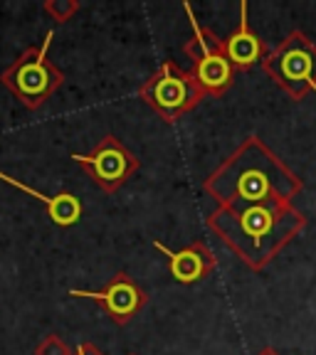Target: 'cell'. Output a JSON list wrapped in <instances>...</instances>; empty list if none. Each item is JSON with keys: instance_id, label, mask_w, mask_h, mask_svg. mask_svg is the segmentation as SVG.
Returning a JSON list of instances; mask_svg holds the SVG:
<instances>
[{"instance_id": "1", "label": "cell", "mask_w": 316, "mask_h": 355, "mask_svg": "<svg viewBox=\"0 0 316 355\" xmlns=\"http://www.w3.org/2000/svg\"><path fill=\"white\" fill-rule=\"evenodd\" d=\"M203 190L217 207L257 205L267 200L292 202L304 190V180L252 133L203 180Z\"/></svg>"}, {"instance_id": "2", "label": "cell", "mask_w": 316, "mask_h": 355, "mask_svg": "<svg viewBox=\"0 0 316 355\" xmlns=\"http://www.w3.org/2000/svg\"><path fill=\"white\" fill-rule=\"evenodd\" d=\"M206 225L242 264L262 272L306 227V217L287 200H267L257 205L215 207Z\"/></svg>"}, {"instance_id": "3", "label": "cell", "mask_w": 316, "mask_h": 355, "mask_svg": "<svg viewBox=\"0 0 316 355\" xmlns=\"http://www.w3.org/2000/svg\"><path fill=\"white\" fill-rule=\"evenodd\" d=\"M52 40H55V30L44 35L40 47H28L0 74V84L30 111L40 109L65 82L62 69L47 57Z\"/></svg>"}, {"instance_id": "4", "label": "cell", "mask_w": 316, "mask_h": 355, "mask_svg": "<svg viewBox=\"0 0 316 355\" xmlns=\"http://www.w3.org/2000/svg\"><path fill=\"white\" fill-rule=\"evenodd\" d=\"M183 10L190 22V40L183 44V52L190 60V74L206 92V96L225 94L233 87L235 72H238L225 52V42L208 25L200 22L190 3H183Z\"/></svg>"}, {"instance_id": "5", "label": "cell", "mask_w": 316, "mask_h": 355, "mask_svg": "<svg viewBox=\"0 0 316 355\" xmlns=\"http://www.w3.org/2000/svg\"><path fill=\"white\" fill-rule=\"evenodd\" d=\"M262 69L292 101L316 94V44L292 30L262 62Z\"/></svg>"}, {"instance_id": "6", "label": "cell", "mask_w": 316, "mask_h": 355, "mask_svg": "<svg viewBox=\"0 0 316 355\" xmlns=\"http://www.w3.org/2000/svg\"><path fill=\"white\" fill-rule=\"evenodd\" d=\"M139 96L166 123H176L206 99V92L198 87L193 74L181 69L173 60H166L139 87Z\"/></svg>"}, {"instance_id": "7", "label": "cell", "mask_w": 316, "mask_h": 355, "mask_svg": "<svg viewBox=\"0 0 316 355\" xmlns=\"http://www.w3.org/2000/svg\"><path fill=\"white\" fill-rule=\"evenodd\" d=\"M74 163L82 166L104 193H117L126 180H131L139 171V158L126 148L114 133H106L104 139L89 150V153H72Z\"/></svg>"}, {"instance_id": "8", "label": "cell", "mask_w": 316, "mask_h": 355, "mask_svg": "<svg viewBox=\"0 0 316 355\" xmlns=\"http://www.w3.org/2000/svg\"><path fill=\"white\" fill-rule=\"evenodd\" d=\"M67 296H72V299H89L94 301V304H99L106 316L114 323H119V326L131 321L146 306V301H149V296L139 286V282L133 277H128L126 272H117L106 282V286L101 288H69Z\"/></svg>"}, {"instance_id": "9", "label": "cell", "mask_w": 316, "mask_h": 355, "mask_svg": "<svg viewBox=\"0 0 316 355\" xmlns=\"http://www.w3.org/2000/svg\"><path fill=\"white\" fill-rule=\"evenodd\" d=\"M153 247L166 257L168 272L178 284H198L217 269V257L203 239H195L183 250H171L158 239L153 242Z\"/></svg>"}, {"instance_id": "10", "label": "cell", "mask_w": 316, "mask_h": 355, "mask_svg": "<svg viewBox=\"0 0 316 355\" xmlns=\"http://www.w3.org/2000/svg\"><path fill=\"white\" fill-rule=\"evenodd\" d=\"M222 42H225V52H228L235 69H250V67L265 62V57H267L265 40L252 30L250 20H247V0L240 3L238 28L222 40Z\"/></svg>"}, {"instance_id": "11", "label": "cell", "mask_w": 316, "mask_h": 355, "mask_svg": "<svg viewBox=\"0 0 316 355\" xmlns=\"http://www.w3.org/2000/svg\"><path fill=\"white\" fill-rule=\"evenodd\" d=\"M0 180L13 185V188L20 190V193L33 195L35 200H40L44 212H47V217L55 222L57 227H74L79 222V217H82V202H79V198L74 193L62 190V193H57V195H44V193H40L38 188H30V185L20 183L17 178L8 175V173H3V171H0Z\"/></svg>"}, {"instance_id": "12", "label": "cell", "mask_w": 316, "mask_h": 355, "mask_svg": "<svg viewBox=\"0 0 316 355\" xmlns=\"http://www.w3.org/2000/svg\"><path fill=\"white\" fill-rule=\"evenodd\" d=\"M79 0H44L42 10L52 17L55 22H67L72 20L74 15L79 12Z\"/></svg>"}, {"instance_id": "13", "label": "cell", "mask_w": 316, "mask_h": 355, "mask_svg": "<svg viewBox=\"0 0 316 355\" xmlns=\"http://www.w3.org/2000/svg\"><path fill=\"white\" fill-rule=\"evenodd\" d=\"M35 355H74V348L57 333H50L35 345Z\"/></svg>"}, {"instance_id": "14", "label": "cell", "mask_w": 316, "mask_h": 355, "mask_svg": "<svg viewBox=\"0 0 316 355\" xmlns=\"http://www.w3.org/2000/svg\"><path fill=\"white\" fill-rule=\"evenodd\" d=\"M74 355H104V353H101L94 343H79L77 348H74Z\"/></svg>"}, {"instance_id": "15", "label": "cell", "mask_w": 316, "mask_h": 355, "mask_svg": "<svg viewBox=\"0 0 316 355\" xmlns=\"http://www.w3.org/2000/svg\"><path fill=\"white\" fill-rule=\"evenodd\" d=\"M257 355H279V353H277V350H274V348H269V345H267V348H262Z\"/></svg>"}, {"instance_id": "16", "label": "cell", "mask_w": 316, "mask_h": 355, "mask_svg": "<svg viewBox=\"0 0 316 355\" xmlns=\"http://www.w3.org/2000/svg\"><path fill=\"white\" fill-rule=\"evenodd\" d=\"M128 355H136V353H128Z\"/></svg>"}]
</instances>
